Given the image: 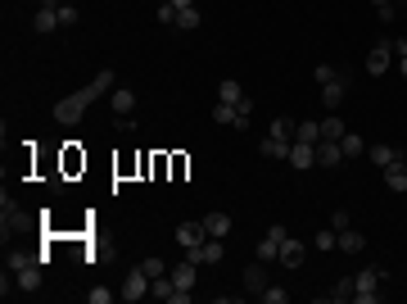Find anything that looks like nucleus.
Returning a JSON list of instances; mask_svg holds the SVG:
<instances>
[{
	"label": "nucleus",
	"mask_w": 407,
	"mask_h": 304,
	"mask_svg": "<svg viewBox=\"0 0 407 304\" xmlns=\"http://www.w3.org/2000/svg\"><path fill=\"white\" fill-rule=\"evenodd\" d=\"M109 91H113V69H100L82 91H73V96H64L59 104H55V123H64V127H77V123H82V113L91 109L100 96H109Z\"/></svg>",
	"instance_id": "f257e3e1"
},
{
	"label": "nucleus",
	"mask_w": 407,
	"mask_h": 304,
	"mask_svg": "<svg viewBox=\"0 0 407 304\" xmlns=\"http://www.w3.org/2000/svg\"><path fill=\"white\" fill-rule=\"evenodd\" d=\"M380 282H385V268H371V263H366V268L353 277V300H357V304H380V300H385Z\"/></svg>",
	"instance_id": "f03ea898"
},
{
	"label": "nucleus",
	"mask_w": 407,
	"mask_h": 304,
	"mask_svg": "<svg viewBox=\"0 0 407 304\" xmlns=\"http://www.w3.org/2000/svg\"><path fill=\"white\" fill-rule=\"evenodd\" d=\"M222 254H227V245H222L217 236H204L195 250H186V259H195L199 268H213V263H222Z\"/></svg>",
	"instance_id": "7ed1b4c3"
},
{
	"label": "nucleus",
	"mask_w": 407,
	"mask_h": 304,
	"mask_svg": "<svg viewBox=\"0 0 407 304\" xmlns=\"http://www.w3.org/2000/svg\"><path fill=\"white\" fill-rule=\"evenodd\" d=\"M14 232H23V209L9 200V191H0V236L9 241Z\"/></svg>",
	"instance_id": "20e7f679"
},
{
	"label": "nucleus",
	"mask_w": 407,
	"mask_h": 304,
	"mask_svg": "<svg viewBox=\"0 0 407 304\" xmlns=\"http://www.w3.org/2000/svg\"><path fill=\"white\" fill-rule=\"evenodd\" d=\"M118 296L127 300V304H136V300H145V296H150V277H145V268H141V263H136L127 277H122V291H118Z\"/></svg>",
	"instance_id": "39448f33"
},
{
	"label": "nucleus",
	"mask_w": 407,
	"mask_h": 304,
	"mask_svg": "<svg viewBox=\"0 0 407 304\" xmlns=\"http://www.w3.org/2000/svg\"><path fill=\"white\" fill-rule=\"evenodd\" d=\"M204 236H208V232H204V218H190V223H177V232H172V241H177L181 250H195V245L204 241Z\"/></svg>",
	"instance_id": "423d86ee"
},
{
	"label": "nucleus",
	"mask_w": 407,
	"mask_h": 304,
	"mask_svg": "<svg viewBox=\"0 0 407 304\" xmlns=\"http://www.w3.org/2000/svg\"><path fill=\"white\" fill-rule=\"evenodd\" d=\"M348 82H353V73H344V69H339V78L335 82H326V87H322V109H339V100H344V91H348Z\"/></svg>",
	"instance_id": "0eeeda50"
},
{
	"label": "nucleus",
	"mask_w": 407,
	"mask_h": 304,
	"mask_svg": "<svg viewBox=\"0 0 407 304\" xmlns=\"http://www.w3.org/2000/svg\"><path fill=\"white\" fill-rule=\"evenodd\" d=\"M390 60H394V46H390V41H376L371 55H366V73H371V78L390 73Z\"/></svg>",
	"instance_id": "6e6552de"
},
{
	"label": "nucleus",
	"mask_w": 407,
	"mask_h": 304,
	"mask_svg": "<svg viewBox=\"0 0 407 304\" xmlns=\"http://www.w3.org/2000/svg\"><path fill=\"white\" fill-rule=\"evenodd\" d=\"M267 286H271V282H267V263H263V259L249 263V268H245V291H249L254 300H263V291H267Z\"/></svg>",
	"instance_id": "1a4fd4ad"
},
{
	"label": "nucleus",
	"mask_w": 407,
	"mask_h": 304,
	"mask_svg": "<svg viewBox=\"0 0 407 304\" xmlns=\"http://www.w3.org/2000/svg\"><path fill=\"white\" fill-rule=\"evenodd\" d=\"M168 277L177 282L181 291H195V282H199V263H195V259H181L177 268H168Z\"/></svg>",
	"instance_id": "9d476101"
},
{
	"label": "nucleus",
	"mask_w": 407,
	"mask_h": 304,
	"mask_svg": "<svg viewBox=\"0 0 407 304\" xmlns=\"http://www.w3.org/2000/svg\"><path fill=\"white\" fill-rule=\"evenodd\" d=\"M285 164H294L299 173H304V168H317V146H308V141H294V146H290V159Z\"/></svg>",
	"instance_id": "9b49d317"
},
{
	"label": "nucleus",
	"mask_w": 407,
	"mask_h": 304,
	"mask_svg": "<svg viewBox=\"0 0 407 304\" xmlns=\"http://www.w3.org/2000/svg\"><path fill=\"white\" fill-rule=\"evenodd\" d=\"M344 164V146L339 141H317V168H339Z\"/></svg>",
	"instance_id": "f8f14e48"
},
{
	"label": "nucleus",
	"mask_w": 407,
	"mask_h": 304,
	"mask_svg": "<svg viewBox=\"0 0 407 304\" xmlns=\"http://www.w3.org/2000/svg\"><path fill=\"white\" fill-rule=\"evenodd\" d=\"M32 27H36L41 36L59 32V5H41V9H36V18H32Z\"/></svg>",
	"instance_id": "ddd939ff"
},
{
	"label": "nucleus",
	"mask_w": 407,
	"mask_h": 304,
	"mask_svg": "<svg viewBox=\"0 0 407 304\" xmlns=\"http://www.w3.org/2000/svg\"><path fill=\"white\" fill-rule=\"evenodd\" d=\"M109 109L118 113V118H127V113L136 109V91H131V87H113V91H109Z\"/></svg>",
	"instance_id": "4468645a"
},
{
	"label": "nucleus",
	"mask_w": 407,
	"mask_h": 304,
	"mask_svg": "<svg viewBox=\"0 0 407 304\" xmlns=\"http://www.w3.org/2000/svg\"><path fill=\"white\" fill-rule=\"evenodd\" d=\"M14 277H18V291H23V296H32V291H41V277H45V272H41V263H27V268H18Z\"/></svg>",
	"instance_id": "2eb2a0df"
},
{
	"label": "nucleus",
	"mask_w": 407,
	"mask_h": 304,
	"mask_svg": "<svg viewBox=\"0 0 407 304\" xmlns=\"http://www.w3.org/2000/svg\"><path fill=\"white\" fill-rule=\"evenodd\" d=\"M385 186H390L394 195H403V191H407V159H394V164L385 168Z\"/></svg>",
	"instance_id": "dca6fc26"
},
{
	"label": "nucleus",
	"mask_w": 407,
	"mask_h": 304,
	"mask_svg": "<svg viewBox=\"0 0 407 304\" xmlns=\"http://www.w3.org/2000/svg\"><path fill=\"white\" fill-rule=\"evenodd\" d=\"M276 263H285V268H299V263H304V241L285 236V241H280V259H276Z\"/></svg>",
	"instance_id": "f3484780"
},
{
	"label": "nucleus",
	"mask_w": 407,
	"mask_h": 304,
	"mask_svg": "<svg viewBox=\"0 0 407 304\" xmlns=\"http://www.w3.org/2000/svg\"><path fill=\"white\" fill-rule=\"evenodd\" d=\"M362 250H366V236L357 227H344L339 232V254H362Z\"/></svg>",
	"instance_id": "a211bd4d"
},
{
	"label": "nucleus",
	"mask_w": 407,
	"mask_h": 304,
	"mask_svg": "<svg viewBox=\"0 0 407 304\" xmlns=\"http://www.w3.org/2000/svg\"><path fill=\"white\" fill-rule=\"evenodd\" d=\"M204 232L217 236V241H227V236H231V218L227 214H204Z\"/></svg>",
	"instance_id": "6ab92c4d"
},
{
	"label": "nucleus",
	"mask_w": 407,
	"mask_h": 304,
	"mask_svg": "<svg viewBox=\"0 0 407 304\" xmlns=\"http://www.w3.org/2000/svg\"><path fill=\"white\" fill-rule=\"evenodd\" d=\"M366 155H371L376 168H390L394 159H403V150H399V146H366Z\"/></svg>",
	"instance_id": "aec40b11"
},
{
	"label": "nucleus",
	"mask_w": 407,
	"mask_h": 304,
	"mask_svg": "<svg viewBox=\"0 0 407 304\" xmlns=\"http://www.w3.org/2000/svg\"><path fill=\"white\" fill-rule=\"evenodd\" d=\"M217 100L222 104H240V100H245V87H240L236 78H222L217 82Z\"/></svg>",
	"instance_id": "412c9836"
},
{
	"label": "nucleus",
	"mask_w": 407,
	"mask_h": 304,
	"mask_svg": "<svg viewBox=\"0 0 407 304\" xmlns=\"http://www.w3.org/2000/svg\"><path fill=\"white\" fill-rule=\"evenodd\" d=\"M344 118H339V113H326L322 118V141H344Z\"/></svg>",
	"instance_id": "4be33fe9"
},
{
	"label": "nucleus",
	"mask_w": 407,
	"mask_h": 304,
	"mask_svg": "<svg viewBox=\"0 0 407 304\" xmlns=\"http://www.w3.org/2000/svg\"><path fill=\"white\" fill-rule=\"evenodd\" d=\"M294 132H299V123H294V118H276L267 137H276V141H285V146H294Z\"/></svg>",
	"instance_id": "5701e85b"
},
{
	"label": "nucleus",
	"mask_w": 407,
	"mask_h": 304,
	"mask_svg": "<svg viewBox=\"0 0 407 304\" xmlns=\"http://www.w3.org/2000/svg\"><path fill=\"white\" fill-rule=\"evenodd\" d=\"M294 141L317 146V141H322V118H304V123H299V132H294Z\"/></svg>",
	"instance_id": "b1692460"
},
{
	"label": "nucleus",
	"mask_w": 407,
	"mask_h": 304,
	"mask_svg": "<svg viewBox=\"0 0 407 304\" xmlns=\"http://www.w3.org/2000/svg\"><path fill=\"white\" fill-rule=\"evenodd\" d=\"M150 296H154V300H172V296H177V282L163 272V277H154V282H150Z\"/></svg>",
	"instance_id": "393cba45"
},
{
	"label": "nucleus",
	"mask_w": 407,
	"mask_h": 304,
	"mask_svg": "<svg viewBox=\"0 0 407 304\" xmlns=\"http://www.w3.org/2000/svg\"><path fill=\"white\" fill-rule=\"evenodd\" d=\"M339 146H344V159H357V155H366V141L357 137V132H344V141H339Z\"/></svg>",
	"instance_id": "a878e982"
},
{
	"label": "nucleus",
	"mask_w": 407,
	"mask_h": 304,
	"mask_svg": "<svg viewBox=\"0 0 407 304\" xmlns=\"http://www.w3.org/2000/svg\"><path fill=\"white\" fill-rule=\"evenodd\" d=\"M313 245H317V250H326V254H331V250H339V232H335V227H322V232L313 236Z\"/></svg>",
	"instance_id": "bb28decb"
},
{
	"label": "nucleus",
	"mask_w": 407,
	"mask_h": 304,
	"mask_svg": "<svg viewBox=\"0 0 407 304\" xmlns=\"http://www.w3.org/2000/svg\"><path fill=\"white\" fill-rule=\"evenodd\" d=\"M199 23H204V18H199L195 5H190V9H177V27H181V32H195Z\"/></svg>",
	"instance_id": "cd10ccee"
},
{
	"label": "nucleus",
	"mask_w": 407,
	"mask_h": 304,
	"mask_svg": "<svg viewBox=\"0 0 407 304\" xmlns=\"http://www.w3.org/2000/svg\"><path fill=\"white\" fill-rule=\"evenodd\" d=\"M258 259H263V263H276V259H280V241L263 236V241H258Z\"/></svg>",
	"instance_id": "c85d7f7f"
},
{
	"label": "nucleus",
	"mask_w": 407,
	"mask_h": 304,
	"mask_svg": "<svg viewBox=\"0 0 407 304\" xmlns=\"http://www.w3.org/2000/svg\"><path fill=\"white\" fill-rule=\"evenodd\" d=\"M263 159H290V146H285V141H276V137H267L263 141Z\"/></svg>",
	"instance_id": "c756f323"
},
{
	"label": "nucleus",
	"mask_w": 407,
	"mask_h": 304,
	"mask_svg": "<svg viewBox=\"0 0 407 304\" xmlns=\"http://www.w3.org/2000/svg\"><path fill=\"white\" fill-rule=\"evenodd\" d=\"M326 300H335V304L353 300V277H339V282H335V291H331V296H326Z\"/></svg>",
	"instance_id": "7c9ffc66"
},
{
	"label": "nucleus",
	"mask_w": 407,
	"mask_h": 304,
	"mask_svg": "<svg viewBox=\"0 0 407 304\" xmlns=\"http://www.w3.org/2000/svg\"><path fill=\"white\" fill-rule=\"evenodd\" d=\"M154 18H159L163 27H177V5H172V0H163V5L154 9Z\"/></svg>",
	"instance_id": "2f4dec72"
},
{
	"label": "nucleus",
	"mask_w": 407,
	"mask_h": 304,
	"mask_svg": "<svg viewBox=\"0 0 407 304\" xmlns=\"http://www.w3.org/2000/svg\"><path fill=\"white\" fill-rule=\"evenodd\" d=\"M141 268H145V277L154 282V277H163V272H168V263H163L159 254H154V259H141Z\"/></svg>",
	"instance_id": "473e14b6"
},
{
	"label": "nucleus",
	"mask_w": 407,
	"mask_h": 304,
	"mask_svg": "<svg viewBox=\"0 0 407 304\" xmlns=\"http://www.w3.org/2000/svg\"><path fill=\"white\" fill-rule=\"evenodd\" d=\"M285 300H290V291H285V286H276V282H271V286L263 291V304H285Z\"/></svg>",
	"instance_id": "72a5a7b5"
},
{
	"label": "nucleus",
	"mask_w": 407,
	"mask_h": 304,
	"mask_svg": "<svg viewBox=\"0 0 407 304\" xmlns=\"http://www.w3.org/2000/svg\"><path fill=\"white\" fill-rule=\"evenodd\" d=\"M86 300H91V304H113V291L109 286H91V291H86Z\"/></svg>",
	"instance_id": "f704fd0d"
},
{
	"label": "nucleus",
	"mask_w": 407,
	"mask_h": 304,
	"mask_svg": "<svg viewBox=\"0 0 407 304\" xmlns=\"http://www.w3.org/2000/svg\"><path fill=\"white\" fill-rule=\"evenodd\" d=\"M313 78L326 87V82H335V78H339V69H331V64H317V69H313Z\"/></svg>",
	"instance_id": "c9c22d12"
},
{
	"label": "nucleus",
	"mask_w": 407,
	"mask_h": 304,
	"mask_svg": "<svg viewBox=\"0 0 407 304\" xmlns=\"http://www.w3.org/2000/svg\"><path fill=\"white\" fill-rule=\"evenodd\" d=\"M331 227H335V232H344V227H353V214H348V209H335V214H331Z\"/></svg>",
	"instance_id": "e433bc0d"
},
{
	"label": "nucleus",
	"mask_w": 407,
	"mask_h": 304,
	"mask_svg": "<svg viewBox=\"0 0 407 304\" xmlns=\"http://www.w3.org/2000/svg\"><path fill=\"white\" fill-rule=\"evenodd\" d=\"M73 23H77V9L68 0H59V27H73Z\"/></svg>",
	"instance_id": "4c0bfd02"
},
{
	"label": "nucleus",
	"mask_w": 407,
	"mask_h": 304,
	"mask_svg": "<svg viewBox=\"0 0 407 304\" xmlns=\"http://www.w3.org/2000/svg\"><path fill=\"white\" fill-rule=\"evenodd\" d=\"M376 18H380V23H385V27H390V23H394V18H399V5H380V9H376Z\"/></svg>",
	"instance_id": "58836bf2"
},
{
	"label": "nucleus",
	"mask_w": 407,
	"mask_h": 304,
	"mask_svg": "<svg viewBox=\"0 0 407 304\" xmlns=\"http://www.w3.org/2000/svg\"><path fill=\"white\" fill-rule=\"evenodd\" d=\"M267 236H271V241H285L290 227H285V223H271V227H267Z\"/></svg>",
	"instance_id": "ea45409f"
},
{
	"label": "nucleus",
	"mask_w": 407,
	"mask_h": 304,
	"mask_svg": "<svg viewBox=\"0 0 407 304\" xmlns=\"http://www.w3.org/2000/svg\"><path fill=\"white\" fill-rule=\"evenodd\" d=\"M390 46H394V55H399V60H403V55H407V36H394Z\"/></svg>",
	"instance_id": "a19ab883"
},
{
	"label": "nucleus",
	"mask_w": 407,
	"mask_h": 304,
	"mask_svg": "<svg viewBox=\"0 0 407 304\" xmlns=\"http://www.w3.org/2000/svg\"><path fill=\"white\" fill-rule=\"evenodd\" d=\"M172 5H177V9H190V5H195V0H172Z\"/></svg>",
	"instance_id": "79ce46f5"
},
{
	"label": "nucleus",
	"mask_w": 407,
	"mask_h": 304,
	"mask_svg": "<svg viewBox=\"0 0 407 304\" xmlns=\"http://www.w3.org/2000/svg\"><path fill=\"white\" fill-rule=\"evenodd\" d=\"M399 73H403V78H407V55H403V60H399Z\"/></svg>",
	"instance_id": "37998d69"
},
{
	"label": "nucleus",
	"mask_w": 407,
	"mask_h": 304,
	"mask_svg": "<svg viewBox=\"0 0 407 304\" xmlns=\"http://www.w3.org/2000/svg\"><path fill=\"white\" fill-rule=\"evenodd\" d=\"M371 5H376V9H380V5H394V0H371Z\"/></svg>",
	"instance_id": "c03bdc74"
},
{
	"label": "nucleus",
	"mask_w": 407,
	"mask_h": 304,
	"mask_svg": "<svg viewBox=\"0 0 407 304\" xmlns=\"http://www.w3.org/2000/svg\"><path fill=\"white\" fill-rule=\"evenodd\" d=\"M394 5H407V0H394Z\"/></svg>",
	"instance_id": "a18cd8bd"
}]
</instances>
